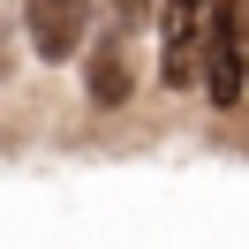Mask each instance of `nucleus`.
I'll return each instance as SVG.
<instances>
[{"label":"nucleus","mask_w":249,"mask_h":249,"mask_svg":"<svg viewBox=\"0 0 249 249\" xmlns=\"http://www.w3.org/2000/svg\"><path fill=\"white\" fill-rule=\"evenodd\" d=\"M83 91H91V106H121V98L136 91V76H128V31L121 23L83 53Z\"/></svg>","instance_id":"nucleus-4"},{"label":"nucleus","mask_w":249,"mask_h":249,"mask_svg":"<svg viewBox=\"0 0 249 249\" xmlns=\"http://www.w3.org/2000/svg\"><path fill=\"white\" fill-rule=\"evenodd\" d=\"M113 23L121 31H143V23H159V0H113Z\"/></svg>","instance_id":"nucleus-5"},{"label":"nucleus","mask_w":249,"mask_h":249,"mask_svg":"<svg viewBox=\"0 0 249 249\" xmlns=\"http://www.w3.org/2000/svg\"><path fill=\"white\" fill-rule=\"evenodd\" d=\"M204 31H212V0H159V83L189 91L204 68Z\"/></svg>","instance_id":"nucleus-1"},{"label":"nucleus","mask_w":249,"mask_h":249,"mask_svg":"<svg viewBox=\"0 0 249 249\" xmlns=\"http://www.w3.org/2000/svg\"><path fill=\"white\" fill-rule=\"evenodd\" d=\"M242 68H249L242 8H234V0H219V8H212V31H204V68H196L204 98H212V106H234V98H242Z\"/></svg>","instance_id":"nucleus-2"},{"label":"nucleus","mask_w":249,"mask_h":249,"mask_svg":"<svg viewBox=\"0 0 249 249\" xmlns=\"http://www.w3.org/2000/svg\"><path fill=\"white\" fill-rule=\"evenodd\" d=\"M23 38L38 61H76L91 38V0H23Z\"/></svg>","instance_id":"nucleus-3"}]
</instances>
